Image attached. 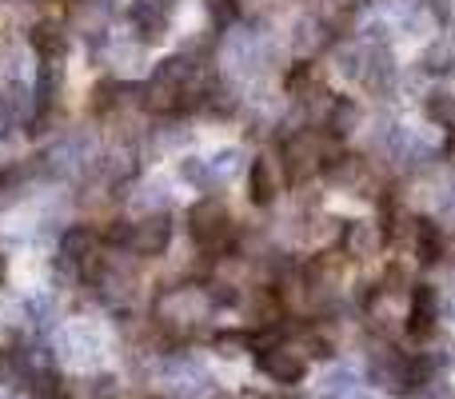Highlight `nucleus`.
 <instances>
[{
    "mask_svg": "<svg viewBox=\"0 0 455 399\" xmlns=\"http://www.w3.org/2000/svg\"><path fill=\"white\" fill-rule=\"evenodd\" d=\"M339 248L352 259H371L384 248V227H379V219H347L344 232H339Z\"/></svg>",
    "mask_w": 455,
    "mask_h": 399,
    "instance_id": "9b49d317",
    "label": "nucleus"
},
{
    "mask_svg": "<svg viewBox=\"0 0 455 399\" xmlns=\"http://www.w3.org/2000/svg\"><path fill=\"white\" fill-rule=\"evenodd\" d=\"M435 219L440 224H451L455 227V180L443 184L440 192H435Z\"/></svg>",
    "mask_w": 455,
    "mask_h": 399,
    "instance_id": "c85d7f7f",
    "label": "nucleus"
},
{
    "mask_svg": "<svg viewBox=\"0 0 455 399\" xmlns=\"http://www.w3.org/2000/svg\"><path fill=\"white\" fill-rule=\"evenodd\" d=\"M435 323H440V288L416 283L408 296V320H403V328H408L411 339H432Z\"/></svg>",
    "mask_w": 455,
    "mask_h": 399,
    "instance_id": "6e6552de",
    "label": "nucleus"
},
{
    "mask_svg": "<svg viewBox=\"0 0 455 399\" xmlns=\"http://www.w3.org/2000/svg\"><path fill=\"white\" fill-rule=\"evenodd\" d=\"M272 399H299V395H272Z\"/></svg>",
    "mask_w": 455,
    "mask_h": 399,
    "instance_id": "f704fd0d",
    "label": "nucleus"
},
{
    "mask_svg": "<svg viewBox=\"0 0 455 399\" xmlns=\"http://www.w3.org/2000/svg\"><path fill=\"white\" fill-rule=\"evenodd\" d=\"M160 4H168V8H172V4H176V0H160Z\"/></svg>",
    "mask_w": 455,
    "mask_h": 399,
    "instance_id": "c9c22d12",
    "label": "nucleus"
},
{
    "mask_svg": "<svg viewBox=\"0 0 455 399\" xmlns=\"http://www.w3.org/2000/svg\"><path fill=\"white\" fill-rule=\"evenodd\" d=\"M112 16H116V0H72V28H76L88 44L108 36Z\"/></svg>",
    "mask_w": 455,
    "mask_h": 399,
    "instance_id": "9d476101",
    "label": "nucleus"
},
{
    "mask_svg": "<svg viewBox=\"0 0 455 399\" xmlns=\"http://www.w3.org/2000/svg\"><path fill=\"white\" fill-rule=\"evenodd\" d=\"M208 164H212V172H216V180H232V176L235 172H240V168H243V152L240 148H220V152H216V156L212 160H208Z\"/></svg>",
    "mask_w": 455,
    "mask_h": 399,
    "instance_id": "a878e982",
    "label": "nucleus"
},
{
    "mask_svg": "<svg viewBox=\"0 0 455 399\" xmlns=\"http://www.w3.org/2000/svg\"><path fill=\"white\" fill-rule=\"evenodd\" d=\"M188 140H192V132H188V124H180V120H176V124L156 128V148L160 152H180Z\"/></svg>",
    "mask_w": 455,
    "mask_h": 399,
    "instance_id": "bb28decb",
    "label": "nucleus"
},
{
    "mask_svg": "<svg viewBox=\"0 0 455 399\" xmlns=\"http://www.w3.org/2000/svg\"><path fill=\"white\" fill-rule=\"evenodd\" d=\"M323 180L331 188H344V192H355V196H376V168H371L368 156H355V152H336L328 164L320 168Z\"/></svg>",
    "mask_w": 455,
    "mask_h": 399,
    "instance_id": "20e7f679",
    "label": "nucleus"
},
{
    "mask_svg": "<svg viewBox=\"0 0 455 399\" xmlns=\"http://www.w3.org/2000/svg\"><path fill=\"white\" fill-rule=\"evenodd\" d=\"M180 180L184 184H192V188H200V192H212L216 184V172H212V164L208 160H196V156H184L180 160Z\"/></svg>",
    "mask_w": 455,
    "mask_h": 399,
    "instance_id": "b1692460",
    "label": "nucleus"
},
{
    "mask_svg": "<svg viewBox=\"0 0 455 399\" xmlns=\"http://www.w3.org/2000/svg\"><path fill=\"white\" fill-rule=\"evenodd\" d=\"M323 128H328L336 140H347L363 128V108L352 100V96H331L328 112H323Z\"/></svg>",
    "mask_w": 455,
    "mask_h": 399,
    "instance_id": "2eb2a0df",
    "label": "nucleus"
},
{
    "mask_svg": "<svg viewBox=\"0 0 455 399\" xmlns=\"http://www.w3.org/2000/svg\"><path fill=\"white\" fill-rule=\"evenodd\" d=\"M128 20H132V32L140 44H156L168 32V4H160V0H132L128 4Z\"/></svg>",
    "mask_w": 455,
    "mask_h": 399,
    "instance_id": "f8f14e48",
    "label": "nucleus"
},
{
    "mask_svg": "<svg viewBox=\"0 0 455 399\" xmlns=\"http://www.w3.org/2000/svg\"><path fill=\"white\" fill-rule=\"evenodd\" d=\"M360 84L368 88L371 96H379V100H392L395 96V88H400V64H395L387 44H368V60H363Z\"/></svg>",
    "mask_w": 455,
    "mask_h": 399,
    "instance_id": "423d86ee",
    "label": "nucleus"
},
{
    "mask_svg": "<svg viewBox=\"0 0 455 399\" xmlns=\"http://www.w3.org/2000/svg\"><path fill=\"white\" fill-rule=\"evenodd\" d=\"M132 200V208L140 211V216H148V211H168L172 208V196L164 192V184H144V188H136V196H128Z\"/></svg>",
    "mask_w": 455,
    "mask_h": 399,
    "instance_id": "393cba45",
    "label": "nucleus"
},
{
    "mask_svg": "<svg viewBox=\"0 0 455 399\" xmlns=\"http://www.w3.org/2000/svg\"><path fill=\"white\" fill-rule=\"evenodd\" d=\"M448 156L455 160V132H451V140H448Z\"/></svg>",
    "mask_w": 455,
    "mask_h": 399,
    "instance_id": "72a5a7b5",
    "label": "nucleus"
},
{
    "mask_svg": "<svg viewBox=\"0 0 455 399\" xmlns=\"http://www.w3.org/2000/svg\"><path fill=\"white\" fill-rule=\"evenodd\" d=\"M4 272H8V264H4V251H0V283H4Z\"/></svg>",
    "mask_w": 455,
    "mask_h": 399,
    "instance_id": "473e14b6",
    "label": "nucleus"
},
{
    "mask_svg": "<svg viewBox=\"0 0 455 399\" xmlns=\"http://www.w3.org/2000/svg\"><path fill=\"white\" fill-rule=\"evenodd\" d=\"M275 192H280V172H275V164L267 156L251 160L248 164V200L256 203V208H272Z\"/></svg>",
    "mask_w": 455,
    "mask_h": 399,
    "instance_id": "f3484780",
    "label": "nucleus"
},
{
    "mask_svg": "<svg viewBox=\"0 0 455 399\" xmlns=\"http://www.w3.org/2000/svg\"><path fill=\"white\" fill-rule=\"evenodd\" d=\"M208 312H212L208 288H192V283H184V288H168L164 296L156 299V323L168 328V331H176V336L200 328V320H208Z\"/></svg>",
    "mask_w": 455,
    "mask_h": 399,
    "instance_id": "f03ea898",
    "label": "nucleus"
},
{
    "mask_svg": "<svg viewBox=\"0 0 455 399\" xmlns=\"http://www.w3.org/2000/svg\"><path fill=\"white\" fill-rule=\"evenodd\" d=\"M208 16L216 20V28H228V24L235 20V8H240V0H204Z\"/></svg>",
    "mask_w": 455,
    "mask_h": 399,
    "instance_id": "c756f323",
    "label": "nucleus"
},
{
    "mask_svg": "<svg viewBox=\"0 0 455 399\" xmlns=\"http://www.w3.org/2000/svg\"><path fill=\"white\" fill-rule=\"evenodd\" d=\"M256 368L264 371L272 384H283V387L299 384V379L307 376V360L296 352V347H283V344L259 347V352H256Z\"/></svg>",
    "mask_w": 455,
    "mask_h": 399,
    "instance_id": "0eeeda50",
    "label": "nucleus"
},
{
    "mask_svg": "<svg viewBox=\"0 0 455 399\" xmlns=\"http://www.w3.org/2000/svg\"><path fill=\"white\" fill-rule=\"evenodd\" d=\"M419 72H424V76H451L455 72V32H440V36L419 52Z\"/></svg>",
    "mask_w": 455,
    "mask_h": 399,
    "instance_id": "a211bd4d",
    "label": "nucleus"
},
{
    "mask_svg": "<svg viewBox=\"0 0 455 399\" xmlns=\"http://www.w3.org/2000/svg\"><path fill=\"white\" fill-rule=\"evenodd\" d=\"M40 368H48V355L40 360V355H32V347H0V387L28 392Z\"/></svg>",
    "mask_w": 455,
    "mask_h": 399,
    "instance_id": "1a4fd4ad",
    "label": "nucleus"
},
{
    "mask_svg": "<svg viewBox=\"0 0 455 399\" xmlns=\"http://www.w3.org/2000/svg\"><path fill=\"white\" fill-rule=\"evenodd\" d=\"M28 44H32V52H36L40 60H64V56H68L72 36H68V28H64L60 20H40V24H32Z\"/></svg>",
    "mask_w": 455,
    "mask_h": 399,
    "instance_id": "4468645a",
    "label": "nucleus"
},
{
    "mask_svg": "<svg viewBox=\"0 0 455 399\" xmlns=\"http://www.w3.org/2000/svg\"><path fill=\"white\" fill-rule=\"evenodd\" d=\"M212 347L220 355H240L251 347V331H220V336L212 339Z\"/></svg>",
    "mask_w": 455,
    "mask_h": 399,
    "instance_id": "cd10ccee",
    "label": "nucleus"
},
{
    "mask_svg": "<svg viewBox=\"0 0 455 399\" xmlns=\"http://www.w3.org/2000/svg\"><path fill=\"white\" fill-rule=\"evenodd\" d=\"M424 112H427V120H432V124L451 128V132H455V92H451V88H432V92H427V100H424Z\"/></svg>",
    "mask_w": 455,
    "mask_h": 399,
    "instance_id": "5701e85b",
    "label": "nucleus"
},
{
    "mask_svg": "<svg viewBox=\"0 0 455 399\" xmlns=\"http://www.w3.org/2000/svg\"><path fill=\"white\" fill-rule=\"evenodd\" d=\"M328 40H331V28H328V20H323V16L307 12V16H299V20L291 24V52L304 56V60L320 52Z\"/></svg>",
    "mask_w": 455,
    "mask_h": 399,
    "instance_id": "dca6fc26",
    "label": "nucleus"
},
{
    "mask_svg": "<svg viewBox=\"0 0 455 399\" xmlns=\"http://www.w3.org/2000/svg\"><path fill=\"white\" fill-rule=\"evenodd\" d=\"M212 399H235V395H212Z\"/></svg>",
    "mask_w": 455,
    "mask_h": 399,
    "instance_id": "e433bc0d",
    "label": "nucleus"
},
{
    "mask_svg": "<svg viewBox=\"0 0 455 399\" xmlns=\"http://www.w3.org/2000/svg\"><path fill=\"white\" fill-rule=\"evenodd\" d=\"M172 211H148V216L132 219L128 224V240H124V251L140 259H152V256H164L168 243H172Z\"/></svg>",
    "mask_w": 455,
    "mask_h": 399,
    "instance_id": "7ed1b4c3",
    "label": "nucleus"
},
{
    "mask_svg": "<svg viewBox=\"0 0 455 399\" xmlns=\"http://www.w3.org/2000/svg\"><path fill=\"white\" fill-rule=\"evenodd\" d=\"M188 232H192V240H196V248L216 259H220L224 251H232V243H235V224L216 196H204L200 203H192Z\"/></svg>",
    "mask_w": 455,
    "mask_h": 399,
    "instance_id": "f257e3e1",
    "label": "nucleus"
},
{
    "mask_svg": "<svg viewBox=\"0 0 455 399\" xmlns=\"http://www.w3.org/2000/svg\"><path fill=\"white\" fill-rule=\"evenodd\" d=\"M12 132V120H8V112H4V104H0V140Z\"/></svg>",
    "mask_w": 455,
    "mask_h": 399,
    "instance_id": "2f4dec72",
    "label": "nucleus"
},
{
    "mask_svg": "<svg viewBox=\"0 0 455 399\" xmlns=\"http://www.w3.org/2000/svg\"><path fill=\"white\" fill-rule=\"evenodd\" d=\"M363 60H368V40H344V44H336V56H331V64L344 80H360Z\"/></svg>",
    "mask_w": 455,
    "mask_h": 399,
    "instance_id": "4be33fe9",
    "label": "nucleus"
},
{
    "mask_svg": "<svg viewBox=\"0 0 455 399\" xmlns=\"http://www.w3.org/2000/svg\"><path fill=\"white\" fill-rule=\"evenodd\" d=\"M403 368H408V355H400L395 347L387 344H376L368 355V379L376 387H387V392H395V384L403 379Z\"/></svg>",
    "mask_w": 455,
    "mask_h": 399,
    "instance_id": "ddd939ff",
    "label": "nucleus"
},
{
    "mask_svg": "<svg viewBox=\"0 0 455 399\" xmlns=\"http://www.w3.org/2000/svg\"><path fill=\"white\" fill-rule=\"evenodd\" d=\"M56 256L68 259L84 280H92L96 267H100V256H104V235L96 232V227H88V224H76V227H68V232L60 235V251H56Z\"/></svg>",
    "mask_w": 455,
    "mask_h": 399,
    "instance_id": "39448f33",
    "label": "nucleus"
},
{
    "mask_svg": "<svg viewBox=\"0 0 455 399\" xmlns=\"http://www.w3.org/2000/svg\"><path fill=\"white\" fill-rule=\"evenodd\" d=\"M28 315H32V323H36V328H48V323H52V304H48L44 296H36L28 304Z\"/></svg>",
    "mask_w": 455,
    "mask_h": 399,
    "instance_id": "7c9ffc66",
    "label": "nucleus"
},
{
    "mask_svg": "<svg viewBox=\"0 0 455 399\" xmlns=\"http://www.w3.org/2000/svg\"><path fill=\"white\" fill-rule=\"evenodd\" d=\"M16 4H28V0H16Z\"/></svg>",
    "mask_w": 455,
    "mask_h": 399,
    "instance_id": "4c0bfd02",
    "label": "nucleus"
},
{
    "mask_svg": "<svg viewBox=\"0 0 455 399\" xmlns=\"http://www.w3.org/2000/svg\"><path fill=\"white\" fill-rule=\"evenodd\" d=\"M411 251H416V259L424 267H435L443 256H448V248H443V232H440V224H435V219H419V224H416Z\"/></svg>",
    "mask_w": 455,
    "mask_h": 399,
    "instance_id": "aec40b11",
    "label": "nucleus"
},
{
    "mask_svg": "<svg viewBox=\"0 0 455 399\" xmlns=\"http://www.w3.org/2000/svg\"><path fill=\"white\" fill-rule=\"evenodd\" d=\"M120 392L116 376H88V379H68L60 387V399H112Z\"/></svg>",
    "mask_w": 455,
    "mask_h": 399,
    "instance_id": "412c9836",
    "label": "nucleus"
},
{
    "mask_svg": "<svg viewBox=\"0 0 455 399\" xmlns=\"http://www.w3.org/2000/svg\"><path fill=\"white\" fill-rule=\"evenodd\" d=\"M0 104H4V112H8V120H12V128L32 124V116H36V92H32L24 80H8L4 92H0Z\"/></svg>",
    "mask_w": 455,
    "mask_h": 399,
    "instance_id": "6ab92c4d",
    "label": "nucleus"
}]
</instances>
